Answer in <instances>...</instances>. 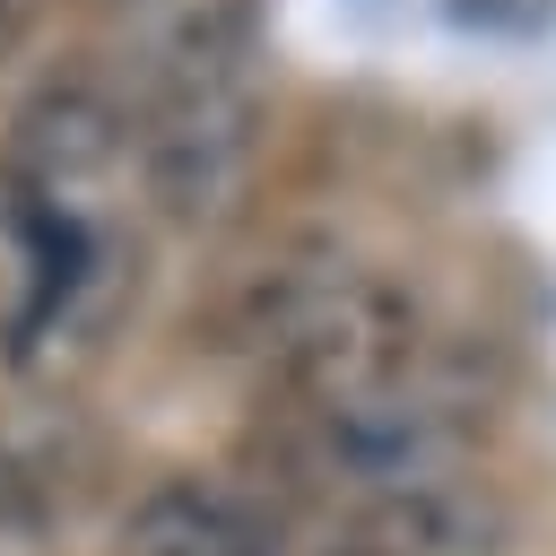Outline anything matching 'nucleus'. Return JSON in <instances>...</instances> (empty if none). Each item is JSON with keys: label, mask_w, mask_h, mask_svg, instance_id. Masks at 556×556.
<instances>
[{"label": "nucleus", "mask_w": 556, "mask_h": 556, "mask_svg": "<svg viewBox=\"0 0 556 556\" xmlns=\"http://www.w3.org/2000/svg\"><path fill=\"white\" fill-rule=\"evenodd\" d=\"M261 165V0H191L148 61L139 174L174 226H217Z\"/></svg>", "instance_id": "1"}, {"label": "nucleus", "mask_w": 556, "mask_h": 556, "mask_svg": "<svg viewBox=\"0 0 556 556\" xmlns=\"http://www.w3.org/2000/svg\"><path fill=\"white\" fill-rule=\"evenodd\" d=\"M17 243V295L0 321V356L17 382H70L104 356L139 295V252L113 208H17L0 217Z\"/></svg>", "instance_id": "2"}, {"label": "nucleus", "mask_w": 556, "mask_h": 556, "mask_svg": "<svg viewBox=\"0 0 556 556\" xmlns=\"http://www.w3.org/2000/svg\"><path fill=\"white\" fill-rule=\"evenodd\" d=\"M269 356H278V382L295 391V417L365 408V400L408 391L426 374V313L400 278L339 261Z\"/></svg>", "instance_id": "3"}, {"label": "nucleus", "mask_w": 556, "mask_h": 556, "mask_svg": "<svg viewBox=\"0 0 556 556\" xmlns=\"http://www.w3.org/2000/svg\"><path fill=\"white\" fill-rule=\"evenodd\" d=\"M139 148V122L122 113V96L87 70L35 87L0 139V217L17 208H104L122 156Z\"/></svg>", "instance_id": "4"}, {"label": "nucleus", "mask_w": 556, "mask_h": 556, "mask_svg": "<svg viewBox=\"0 0 556 556\" xmlns=\"http://www.w3.org/2000/svg\"><path fill=\"white\" fill-rule=\"evenodd\" d=\"M513 539H521V521H513L504 486L478 469H443V478L356 504L348 556H513Z\"/></svg>", "instance_id": "5"}, {"label": "nucleus", "mask_w": 556, "mask_h": 556, "mask_svg": "<svg viewBox=\"0 0 556 556\" xmlns=\"http://www.w3.org/2000/svg\"><path fill=\"white\" fill-rule=\"evenodd\" d=\"M104 478V434L70 400H35L0 426V521L9 530H61L87 513Z\"/></svg>", "instance_id": "6"}, {"label": "nucleus", "mask_w": 556, "mask_h": 556, "mask_svg": "<svg viewBox=\"0 0 556 556\" xmlns=\"http://www.w3.org/2000/svg\"><path fill=\"white\" fill-rule=\"evenodd\" d=\"M113 556H287V547H278L269 504H252L226 478L174 469V478L130 495V513L113 530Z\"/></svg>", "instance_id": "7"}, {"label": "nucleus", "mask_w": 556, "mask_h": 556, "mask_svg": "<svg viewBox=\"0 0 556 556\" xmlns=\"http://www.w3.org/2000/svg\"><path fill=\"white\" fill-rule=\"evenodd\" d=\"M43 9H52V0H0V61H17V43L43 26Z\"/></svg>", "instance_id": "8"}, {"label": "nucleus", "mask_w": 556, "mask_h": 556, "mask_svg": "<svg viewBox=\"0 0 556 556\" xmlns=\"http://www.w3.org/2000/svg\"><path fill=\"white\" fill-rule=\"evenodd\" d=\"M321 556H348V547H321Z\"/></svg>", "instance_id": "9"}]
</instances>
